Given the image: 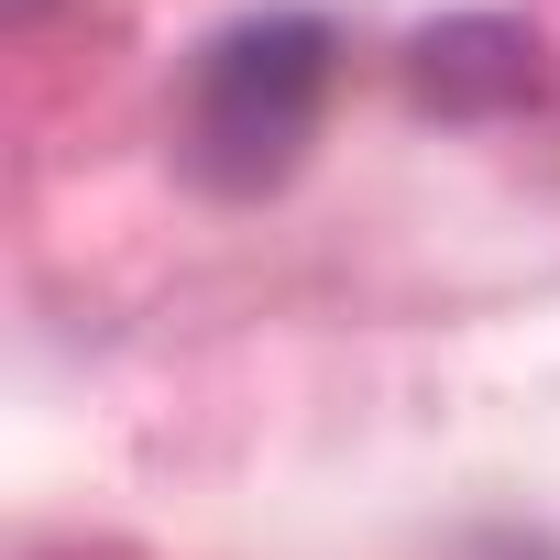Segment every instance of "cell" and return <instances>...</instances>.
I'll return each instance as SVG.
<instances>
[{
  "instance_id": "cell-2",
  "label": "cell",
  "mask_w": 560,
  "mask_h": 560,
  "mask_svg": "<svg viewBox=\"0 0 560 560\" xmlns=\"http://www.w3.org/2000/svg\"><path fill=\"white\" fill-rule=\"evenodd\" d=\"M407 78H418L429 110H462V121L472 110H516L538 89V34L505 23V12H451V23H429L407 45Z\"/></svg>"
},
{
  "instance_id": "cell-1",
  "label": "cell",
  "mask_w": 560,
  "mask_h": 560,
  "mask_svg": "<svg viewBox=\"0 0 560 560\" xmlns=\"http://www.w3.org/2000/svg\"><path fill=\"white\" fill-rule=\"evenodd\" d=\"M330 23L319 12H242L198 45L187 67V165L231 198L275 187L308 132H319V100H330Z\"/></svg>"
}]
</instances>
